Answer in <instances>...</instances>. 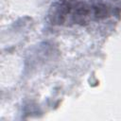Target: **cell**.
<instances>
[{
    "label": "cell",
    "instance_id": "obj_1",
    "mask_svg": "<svg viewBox=\"0 0 121 121\" xmlns=\"http://www.w3.org/2000/svg\"><path fill=\"white\" fill-rule=\"evenodd\" d=\"M119 7L110 0H56L48 18L57 26H86L118 14Z\"/></svg>",
    "mask_w": 121,
    "mask_h": 121
}]
</instances>
